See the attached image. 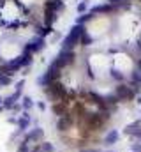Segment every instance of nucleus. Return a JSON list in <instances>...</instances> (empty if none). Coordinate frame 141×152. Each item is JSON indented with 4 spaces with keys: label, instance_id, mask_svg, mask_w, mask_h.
I'll use <instances>...</instances> for the list:
<instances>
[{
    "label": "nucleus",
    "instance_id": "obj_1",
    "mask_svg": "<svg viewBox=\"0 0 141 152\" xmlns=\"http://www.w3.org/2000/svg\"><path fill=\"white\" fill-rule=\"evenodd\" d=\"M113 94L118 97V101H120V103H129V101H132V99L136 97V90H134V88H131L127 83L115 85Z\"/></svg>",
    "mask_w": 141,
    "mask_h": 152
},
{
    "label": "nucleus",
    "instance_id": "obj_2",
    "mask_svg": "<svg viewBox=\"0 0 141 152\" xmlns=\"http://www.w3.org/2000/svg\"><path fill=\"white\" fill-rule=\"evenodd\" d=\"M76 124V117L70 113H67L65 117H60L58 118V122H57V131L58 133H67V131H70V127Z\"/></svg>",
    "mask_w": 141,
    "mask_h": 152
},
{
    "label": "nucleus",
    "instance_id": "obj_3",
    "mask_svg": "<svg viewBox=\"0 0 141 152\" xmlns=\"http://www.w3.org/2000/svg\"><path fill=\"white\" fill-rule=\"evenodd\" d=\"M23 138L28 142V143H41L44 140V129L42 127H34V129H28Z\"/></svg>",
    "mask_w": 141,
    "mask_h": 152
},
{
    "label": "nucleus",
    "instance_id": "obj_4",
    "mask_svg": "<svg viewBox=\"0 0 141 152\" xmlns=\"http://www.w3.org/2000/svg\"><path fill=\"white\" fill-rule=\"evenodd\" d=\"M51 112L57 115L58 118H60V117H65V115L70 112V104H69V103H65V101L53 103V104H51Z\"/></svg>",
    "mask_w": 141,
    "mask_h": 152
},
{
    "label": "nucleus",
    "instance_id": "obj_5",
    "mask_svg": "<svg viewBox=\"0 0 141 152\" xmlns=\"http://www.w3.org/2000/svg\"><path fill=\"white\" fill-rule=\"evenodd\" d=\"M30 122H32V118H30L28 112H23V113H21V117L18 118V122H16L18 131H20L21 134H25V133L28 131V127H30Z\"/></svg>",
    "mask_w": 141,
    "mask_h": 152
},
{
    "label": "nucleus",
    "instance_id": "obj_6",
    "mask_svg": "<svg viewBox=\"0 0 141 152\" xmlns=\"http://www.w3.org/2000/svg\"><path fill=\"white\" fill-rule=\"evenodd\" d=\"M118 140H120V133H118V129H109V131L104 134V145H108V147L118 143Z\"/></svg>",
    "mask_w": 141,
    "mask_h": 152
},
{
    "label": "nucleus",
    "instance_id": "obj_7",
    "mask_svg": "<svg viewBox=\"0 0 141 152\" xmlns=\"http://www.w3.org/2000/svg\"><path fill=\"white\" fill-rule=\"evenodd\" d=\"M140 131H141V122H140V120H134V122L127 124V126L122 129V133H124V134H127V136H134V134H138Z\"/></svg>",
    "mask_w": 141,
    "mask_h": 152
},
{
    "label": "nucleus",
    "instance_id": "obj_8",
    "mask_svg": "<svg viewBox=\"0 0 141 152\" xmlns=\"http://www.w3.org/2000/svg\"><path fill=\"white\" fill-rule=\"evenodd\" d=\"M39 145H41V151H42V152H55V145H53L51 142H46V140H42Z\"/></svg>",
    "mask_w": 141,
    "mask_h": 152
},
{
    "label": "nucleus",
    "instance_id": "obj_9",
    "mask_svg": "<svg viewBox=\"0 0 141 152\" xmlns=\"http://www.w3.org/2000/svg\"><path fill=\"white\" fill-rule=\"evenodd\" d=\"M30 151V143L25 140V138H21V142L18 143V147H16V152H28Z\"/></svg>",
    "mask_w": 141,
    "mask_h": 152
},
{
    "label": "nucleus",
    "instance_id": "obj_10",
    "mask_svg": "<svg viewBox=\"0 0 141 152\" xmlns=\"http://www.w3.org/2000/svg\"><path fill=\"white\" fill-rule=\"evenodd\" d=\"M131 152H141V143L140 142H132V143H131Z\"/></svg>",
    "mask_w": 141,
    "mask_h": 152
},
{
    "label": "nucleus",
    "instance_id": "obj_11",
    "mask_svg": "<svg viewBox=\"0 0 141 152\" xmlns=\"http://www.w3.org/2000/svg\"><path fill=\"white\" fill-rule=\"evenodd\" d=\"M23 108H25V112H28V110L32 108V101H30V97H25V99H23Z\"/></svg>",
    "mask_w": 141,
    "mask_h": 152
},
{
    "label": "nucleus",
    "instance_id": "obj_12",
    "mask_svg": "<svg viewBox=\"0 0 141 152\" xmlns=\"http://www.w3.org/2000/svg\"><path fill=\"white\" fill-rule=\"evenodd\" d=\"M79 152H102L99 147H83V149H79Z\"/></svg>",
    "mask_w": 141,
    "mask_h": 152
},
{
    "label": "nucleus",
    "instance_id": "obj_13",
    "mask_svg": "<svg viewBox=\"0 0 141 152\" xmlns=\"http://www.w3.org/2000/svg\"><path fill=\"white\" fill-rule=\"evenodd\" d=\"M136 103H138V104H141V96L138 97V101H136Z\"/></svg>",
    "mask_w": 141,
    "mask_h": 152
},
{
    "label": "nucleus",
    "instance_id": "obj_14",
    "mask_svg": "<svg viewBox=\"0 0 141 152\" xmlns=\"http://www.w3.org/2000/svg\"><path fill=\"white\" fill-rule=\"evenodd\" d=\"M106 152H115V151H106Z\"/></svg>",
    "mask_w": 141,
    "mask_h": 152
},
{
    "label": "nucleus",
    "instance_id": "obj_15",
    "mask_svg": "<svg viewBox=\"0 0 141 152\" xmlns=\"http://www.w3.org/2000/svg\"><path fill=\"white\" fill-rule=\"evenodd\" d=\"M0 104H2V99H0Z\"/></svg>",
    "mask_w": 141,
    "mask_h": 152
},
{
    "label": "nucleus",
    "instance_id": "obj_16",
    "mask_svg": "<svg viewBox=\"0 0 141 152\" xmlns=\"http://www.w3.org/2000/svg\"><path fill=\"white\" fill-rule=\"evenodd\" d=\"M39 152H42V151H39Z\"/></svg>",
    "mask_w": 141,
    "mask_h": 152
},
{
    "label": "nucleus",
    "instance_id": "obj_17",
    "mask_svg": "<svg viewBox=\"0 0 141 152\" xmlns=\"http://www.w3.org/2000/svg\"><path fill=\"white\" fill-rule=\"evenodd\" d=\"M140 122H141V118H140Z\"/></svg>",
    "mask_w": 141,
    "mask_h": 152
},
{
    "label": "nucleus",
    "instance_id": "obj_18",
    "mask_svg": "<svg viewBox=\"0 0 141 152\" xmlns=\"http://www.w3.org/2000/svg\"><path fill=\"white\" fill-rule=\"evenodd\" d=\"M140 143H141V142H140Z\"/></svg>",
    "mask_w": 141,
    "mask_h": 152
}]
</instances>
